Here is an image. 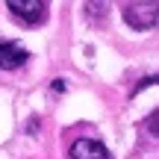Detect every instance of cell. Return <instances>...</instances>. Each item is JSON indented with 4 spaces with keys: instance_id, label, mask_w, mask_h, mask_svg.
<instances>
[{
    "instance_id": "obj_1",
    "label": "cell",
    "mask_w": 159,
    "mask_h": 159,
    "mask_svg": "<svg viewBox=\"0 0 159 159\" xmlns=\"http://www.w3.org/2000/svg\"><path fill=\"white\" fill-rule=\"evenodd\" d=\"M124 21L133 30H153L159 24V0H136L124 6Z\"/></svg>"
},
{
    "instance_id": "obj_5",
    "label": "cell",
    "mask_w": 159,
    "mask_h": 159,
    "mask_svg": "<svg viewBox=\"0 0 159 159\" xmlns=\"http://www.w3.org/2000/svg\"><path fill=\"white\" fill-rule=\"evenodd\" d=\"M148 130H150V136H153V139H159V109L148 115Z\"/></svg>"
},
{
    "instance_id": "obj_3",
    "label": "cell",
    "mask_w": 159,
    "mask_h": 159,
    "mask_svg": "<svg viewBox=\"0 0 159 159\" xmlns=\"http://www.w3.org/2000/svg\"><path fill=\"white\" fill-rule=\"evenodd\" d=\"M68 153H71V159H112L106 144L97 142V139H77Z\"/></svg>"
},
{
    "instance_id": "obj_2",
    "label": "cell",
    "mask_w": 159,
    "mask_h": 159,
    "mask_svg": "<svg viewBox=\"0 0 159 159\" xmlns=\"http://www.w3.org/2000/svg\"><path fill=\"white\" fill-rule=\"evenodd\" d=\"M6 9L21 24H30V27H33V24H41L47 18V3L44 0H9Z\"/></svg>"
},
{
    "instance_id": "obj_4",
    "label": "cell",
    "mask_w": 159,
    "mask_h": 159,
    "mask_svg": "<svg viewBox=\"0 0 159 159\" xmlns=\"http://www.w3.org/2000/svg\"><path fill=\"white\" fill-rule=\"evenodd\" d=\"M30 53L15 41H0V71H15L21 65H27Z\"/></svg>"
}]
</instances>
